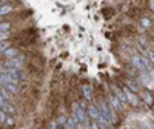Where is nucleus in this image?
Returning <instances> with one entry per match:
<instances>
[{"label": "nucleus", "mask_w": 154, "mask_h": 129, "mask_svg": "<svg viewBox=\"0 0 154 129\" xmlns=\"http://www.w3.org/2000/svg\"><path fill=\"white\" fill-rule=\"evenodd\" d=\"M139 42L142 43V46H143V49H145V48L149 46V42H151V40H148L146 35H140V37H139Z\"/></svg>", "instance_id": "a211bd4d"}, {"label": "nucleus", "mask_w": 154, "mask_h": 129, "mask_svg": "<svg viewBox=\"0 0 154 129\" xmlns=\"http://www.w3.org/2000/svg\"><path fill=\"white\" fill-rule=\"evenodd\" d=\"M86 115H88V120H97V115H99V109L96 106V103H86Z\"/></svg>", "instance_id": "9b49d317"}, {"label": "nucleus", "mask_w": 154, "mask_h": 129, "mask_svg": "<svg viewBox=\"0 0 154 129\" xmlns=\"http://www.w3.org/2000/svg\"><path fill=\"white\" fill-rule=\"evenodd\" d=\"M46 129H57V122H49Z\"/></svg>", "instance_id": "5701e85b"}, {"label": "nucleus", "mask_w": 154, "mask_h": 129, "mask_svg": "<svg viewBox=\"0 0 154 129\" xmlns=\"http://www.w3.org/2000/svg\"><path fill=\"white\" fill-rule=\"evenodd\" d=\"M120 86H122V91H123V94H125V97H126L128 106H131V108H140V106L143 105L142 100H140V97H139V94H136V92L130 91V89H128L122 82H120Z\"/></svg>", "instance_id": "20e7f679"}, {"label": "nucleus", "mask_w": 154, "mask_h": 129, "mask_svg": "<svg viewBox=\"0 0 154 129\" xmlns=\"http://www.w3.org/2000/svg\"><path fill=\"white\" fill-rule=\"evenodd\" d=\"M5 128L8 129H12L16 126V120H14V115H6V118H5V123H3Z\"/></svg>", "instance_id": "2eb2a0df"}, {"label": "nucleus", "mask_w": 154, "mask_h": 129, "mask_svg": "<svg viewBox=\"0 0 154 129\" xmlns=\"http://www.w3.org/2000/svg\"><path fill=\"white\" fill-rule=\"evenodd\" d=\"M0 94L3 95V98H5V100H9V101H11V98H12V97H14V95H12L9 91H6L5 88H0Z\"/></svg>", "instance_id": "f3484780"}, {"label": "nucleus", "mask_w": 154, "mask_h": 129, "mask_svg": "<svg viewBox=\"0 0 154 129\" xmlns=\"http://www.w3.org/2000/svg\"><path fill=\"white\" fill-rule=\"evenodd\" d=\"M139 97H140V100H142V103H143L145 106H148V108H151V106H152L154 92L151 91L149 88L142 86V89H140V92H139Z\"/></svg>", "instance_id": "0eeeda50"}, {"label": "nucleus", "mask_w": 154, "mask_h": 129, "mask_svg": "<svg viewBox=\"0 0 154 129\" xmlns=\"http://www.w3.org/2000/svg\"><path fill=\"white\" fill-rule=\"evenodd\" d=\"M5 118H6V114L0 109V126H3V123H5Z\"/></svg>", "instance_id": "412c9836"}, {"label": "nucleus", "mask_w": 154, "mask_h": 129, "mask_svg": "<svg viewBox=\"0 0 154 129\" xmlns=\"http://www.w3.org/2000/svg\"><path fill=\"white\" fill-rule=\"evenodd\" d=\"M122 83H123L128 89H130V91H133V92H136V94H139L140 89H142V85H140V82H139L137 79H131V77H125Z\"/></svg>", "instance_id": "9d476101"}, {"label": "nucleus", "mask_w": 154, "mask_h": 129, "mask_svg": "<svg viewBox=\"0 0 154 129\" xmlns=\"http://www.w3.org/2000/svg\"><path fill=\"white\" fill-rule=\"evenodd\" d=\"M146 6H148V9H149L151 12H154V0H148V2H146Z\"/></svg>", "instance_id": "4be33fe9"}, {"label": "nucleus", "mask_w": 154, "mask_h": 129, "mask_svg": "<svg viewBox=\"0 0 154 129\" xmlns=\"http://www.w3.org/2000/svg\"><path fill=\"white\" fill-rule=\"evenodd\" d=\"M66 120H68V115L66 114H62V115H59V117H57V124H65L66 123Z\"/></svg>", "instance_id": "6ab92c4d"}, {"label": "nucleus", "mask_w": 154, "mask_h": 129, "mask_svg": "<svg viewBox=\"0 0 154 129\" xmlns=\"http://www.w3.org/2000/svg\"><path fill=\"white\" fill-rule=\"evenodd\" d=\"M9 46H12V40H11V38H8V40H2V42H0V54H2L5 49H8Z\"/></svg>", "instance_id": "dca6fc26"}, {"label": "nucleus", "mask_w": 154, "mask_h": 129, "mask_svg": "<svg viewBox=\"0 0 154 129\" xmlns=\"http://www.w3.org/2000/svg\"><path fill=\"white\" fill-rule=\"evenodd\" d=\"M0 109H2L6 115H14V114H16V108H14V105H12V103H11L9 100H5L3 106L0 108Z\"/></svg>", "instance_id": "f8f14e48"}, {"label": "nucleus", "mask_w": 154, "mask_h": 129, "mask_svg": "<svg viewBox=\"0 0 154 129\" xmlns=\"http://www.w3.org/2000/svg\"><path fill=\"white\" fill-rule=\"evenodd\" d=\"M17 5H19L17 0L16 2H9V3H5V5H0V19L8 17L9 14L16 12L17 11Z\"/></svg>", "instance_id": "6e6552de"}, {"label": "nucleus", "mask_w": 154, "mask_h": 129, "mask_svg": "<svg viewBox=\"0 0 154 129\" xmlns=\"http://www.w3.org/2000/svg\"><path fill=\"white\" fill-rule=\"evenodd\" d=\"M151 108H152V109H154V100H152V106H151Z\"/></svg>", "instance_id": "393cba45"}, {"label": "nucleus", "mask_w": 154, "mask_h": 129, "mask_svg": "<svg viewBox=\"0 0 154 129\" xmlns=\"http://www.w3.org/2000/svg\"><path fill=\"white\" fill-rule=\"evenodd\" d=\"M79 91H80V97L86 101V103H93L96 100V91H94V86L89 85V83H82L79 86Z\"/></svg>", "instance_id": "423d86ee"}, {"label": "nucleus", "mask_w": 154, "mask_h": 129, "mask_svg": "<svg viewBox=\"0 0 154 129\" xmlns=\"http://www.w3.org/2000/svg\"><path fill=\"white\" fill-rule=\"evenodd\" d=\"M22 52V48L20 46H9L8 49H5L2 54H0V60H9V58H14V57H17L19 54Z\"/></svg>", "instance_id": "1a4fd4ad"}, {"label": "nucleus", "mask_w": 154, "mask_h": 129, "mask_svg": "<svg viewBox=\"0 0 154 129\" xmlns=\"http://www.w3.org/2000/svg\"><path fill=\"white\" fill-rule=\"evenodd\" d=\"M0 88H5L6 91H9L12 95H19L20 94V86L14 85L11 82L9 77L6 74H3V72H0Z\"/></svg>", "instance_id": "39448f33"}, {"label": "nucleus", "mask_w": 154, "mask_h": 129, "mask_svg": "<svg viewBox=\"0 0 154 129\" xmlns=\"http://www.w3.org/2000/svg\"><path fill=\"white\" fill-rule=\"evenodd\" d=\"M6 68H14V69H23L25 68V64H26V62H28V57H26V54H23V52H20L17 57H14V58H9V60H0Z\"/></svg>", "instance_id": "f257e3e1"}, {"label": "nucleus", "mask_w": 154, "mask_h": 129, "mask_svg": "<svg viewBox=\"0 0 154 129\" xmlns=\"http://www.w3.org/2000/svg\"><path fill=\"white\" fill-rule=\"evenodd\" d=\"M140 54H143V56L149 60V63L152 64V68H154V51H152V49H149V48H145Z\"/></svg>", "instance_id": "4468645a"}, {"label": "nucleus", "mask_w": 154, "mask_h": 129, "mask_svg": "<svg viewBox=\"0 0 154 129\" xmlns=\"http://www.w3.org/2000/svg\"><path fill=\"white\" fill-rule=\"evenodd\" d=\"M151 28H152V29H154V20H152V26H151Z\"/></svg>", "instance_id": "b1692460"}, {"label": "nucleus", "mask_w": 154, "mask_h": 129, "mask_svg": "<svg viewBox=\"0 0 154 129\" xmlns=\"http://www.w3.org/2000/svg\"><path fill=\"white\" fill-rule=\"evenodd\" d=\"M139 23H140V26H142L143 29H151L152 26V20L146 16H140L139 17Z\"/></svg>", "instance_id": "ddd939ff"}, {"label": "nucleus", "mask_w": 154, "mask_h": 129, "mask_svg": "<svg viewBox=\"0 0 154 129\" xmlns=\"http://www.w3.org/2000/svg\"><path fill=\"white\" fill-rule=\"evenodd\" d=\"M71 112L77 117V120H79L80 124H83L85 128H88L89 120H88V115H86V109L85 108H82L77 101H72L71 103Z\"/></svg>", "instance_id": "f03ea898"}, {"label": "nucleus", "mask_w": 154, "mask_h": 129, "mask_svg": "<svg viewBox=\"0 0 154 129\" xmlns=\"http://www.w3.org/2000/svg\"><path fill=\"white\" fill-rule=\"evenodd\" d=\"M88 129H100V126H99L97 120H91V122H89V124H88Z\"/></svg>", "instance_id": "aec40b11"}, {"label": "nucleus", "mask_w": 154, "mask_h": 129, "mask_svg": "<svg viewBox=\"0 0 154 129\" xmlns=\"http://www.w3.org/2000/svg\"><path fill=\"white\" fill-rule=\"evenodd\" d=\"M105 94V97H106V100H108V105H109V108L116 112V114H123L125 112V108H123V105L120 103V100L116 97L112 92H111V89H106V91L103 92Z\"/></svg>", "instance_id": "7ed1b4c3"}]
</instances>
